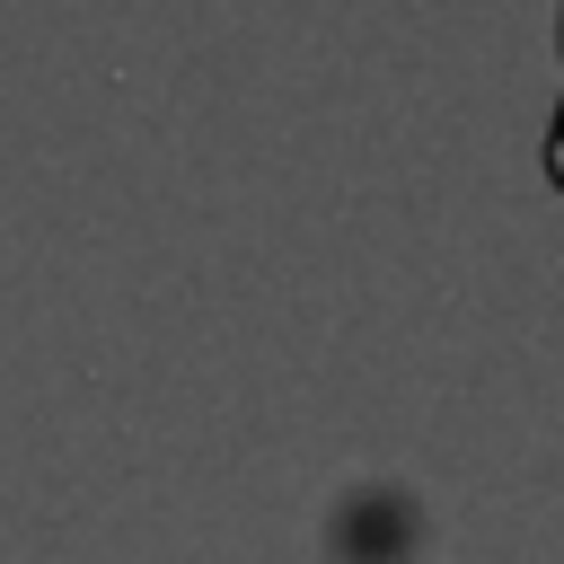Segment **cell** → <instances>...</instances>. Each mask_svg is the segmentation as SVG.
<instances>
[{
	"label": "cell",
	"instance_id": "1",
	"mask_svg": "<svg viewBox=\"0 0 564 564\" xmlns=\"http://www.w3.org/2000/svg\"><path fill=\"white\" fill-rule=\"evenodd\" d=\"M546 176L564 185V106H555V132H546Z\"/></svg>",
	"mask_w": 564,
	"mask_h": 564
}]
</instances>
